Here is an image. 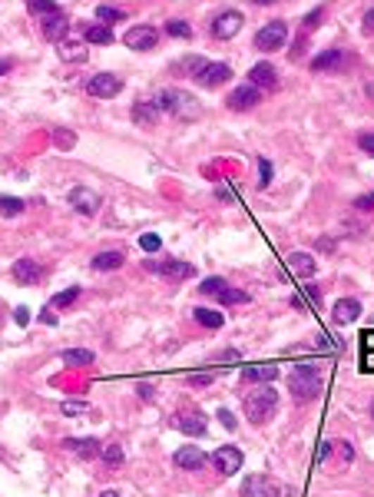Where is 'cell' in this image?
Masks as SVG:
<instances>
[{"mask_svg":"<svg viewBox=\"0 0 374 497\" xmlns=\"http://www.w3.org/2000/svg\"><path fill=\"white\" fill-rule=\"evenodd\" d=\"M288 388H292L295 401H315L325 388V375H321L318 365H295L292 378H288Z\"/></svg>","mask_w":374,"mask_h":497,"instance_id":"obj_1","label":"cell"},{"mask_svg":"<svg viewBox=\"0 0 374 497\" xmlns=\"http://www.w3.org/2000/svg\"><path fill=\"white\" fill-rule=\"evenodd\" d=\"M156 103H159V109L163 113H173L176 119H196L199 116V103L192 100V93H186V90H159L156 93Z\"/></svg>","mask_w":374,"mask_h":497,"instance_id":"obj_2","label":"cell"},{"mask_svg":"<svg viewBox=\"0 0 374 497\" xmlns=\"http://www.w3.org/2000/svg\"><path fill=\"white\" fill-rule=\"evenodd\" d=\"M275 408H278L275 388H258L245 398V418H249L252 424H265L272 414H275Z\"/></svg>","mask_w":374,"mask_h":497,"instance_id":"obj_3","label":"cell"},{"mask_svg":"<svg viewBox=\"0 0 374 497\" xmlns=\"http://www.w3.org/2000/svg\"><path fill=\"white\" fill-rule=\"evenodd\" d=\"M288 40V27L282 20H272V23H265L262 30L255 33V47L262 50V54H275V50H282Z\"/></svg>","mask_w":374,"mask_h":497,"instance_id":"obj_4","label":"cell"},{"mask_svg":"<svg viewBox=\"0 0 374 497\" xmlns=\"http://www.w3.org/2000/svg\"><path fill=\"white\" fill-rule=\"evenodd\" d=\"M351 64H354V54H348V50H325V54H318L311 60V70L315 73H338V70H348Z\"/></svg>","mask_w":374,"mask_h":497,"instance_id":"obj_5","label":"cell"},{"mask_svg":"<svg viewBox=\"0 0 374 497\" xmlns=\"http://www.w3.org/2000/svg\"><path fill=\"white\" fill-rule=\"evenodd\" d=\"M242 23H245V17L239 11H222L216 20H212V37L216 40H232L235 33L242 30Z\"/></svg>","mask_w":374,"mask_h":497,"instance_id":"obj_6","label":"cell"},{"mask_svg":"<svg viewBox=\"0 0 374 497\" xmlns=\"http://www.w3.org/2000/svg\"><path fill=\"white\" fill-rule=\"evenodd\" d=\"M146 269H149V272H156V275H163V279H169V282H182V279H192V275H196V269H192L189 262H179V259L149 262Z\"/></svg>","mask_w":374,"mask_h":497,"instance_id":"obj_7","label":"cell"},{"mask_svg":"<svg viewBox=\"0 0 374 497\" xmlns=\"http://www.w3.org/2000/svg\"><path fill=\"white\" fill-rule=\"evenodd\" d=\"M212 465H216V471H219L222 477L239 474V467H242V451H239L235 444H225V448H219V451L212 454Z\"/></svg>","mask_w":374,"mask_h":497,"instance_id":"obj_8","label":"cell"},{"mask_svg":"<svg viewBox=\"0 0 374 497\" xmlns=\"http://www.w3.org/2000/svg\"><path fill=\"white\" fill-rule=\"evenodd\" d=\"M120 90H123V80H120V76H113V73H96L87 83V93H89V97H96V100L120 97Z\"/></svg>","mask_w":374,"mask_h":497,"instance_id":"obj_9","label":"cell"},{"mask_svg":"<svg viewBox=\"0 0 374 497\" xmlns=\"http://www.w3.org/2000/svg\"><path fill=\"white\" fill-rule=\"evenodd\" d=\"M173 421H176V428L182 434H196V438L206 434V414H202L199 408H179Z\"/></svg>","mask_w":374,"mask_h":497,"instance_id":"obj_10","label":"cell"},{"mask_svg":"<svg viewBox=\"0 0 374 497\" xmlns=\"http://www.w3.org/2000/svg\"><path fill=\"white\" fill-rule=\"evenodd\" d=\"M229 76H232L229 64L209 60V64H206V66H202V70L196 73V83H199V87H206V90H212V87H219V83H229Z\"/></svg>","mask_w":374,"mask_h":497,"instance_id":"obj_11","label":"cell"},{"mask_svg":"<svg viewBox=\"0 0 374 497\" xmlns=\"http://www.w3.org/2000/svg\"><path fill=\"white\" fill-rule=\"evenodd\" d=\"M11 275L20 285H40L44 282V269H40V262H33V259H17L11 265Z\"/></svg>","mask_w":374,"mask_h":497,"instance_id":"obj_12","label":"cell"},{"mask_svg":"<svg viewBox=\"0 0 374 497\" xmlns=\"http://www.w3.org/2000/svg\"><path fill=\"white\" fill-rule=\"evenodd\" d=\"M156 44H159V30L149 27V23H139V27H132L126 33V47L130 50H153Z\"/></svg>","mask_w":374,"mask_h":497,"instance_id":"obj_13","label":"cell"},{"mask_svg":"<svg viewBox=\"0 0 374 497\" xmlns=\"http://www.w3.org/2000/svg\"><path fill=\"white\" fill-rule=\"evenodd\" d=\"M242 497H278V484L265 474H252V477H245Z\"/></svg>","mask_w":374,"mask_h":497,"instance_id":"obj_14","label":"cell"},{"mask_svg":"<svg viewBox=\"0 0 374 497\" xmlns=\"http://www.w3.org/2000/svg\"><path fill=\"white\" fill-rule=\"evenodd\" d=\"M159 116H163V109H159V103H156V100H139V103L132 107V123H136V126L153 130L156 123H159Z\"/></svg>","mask_w":374,"mask_h":497,"instance_id":"obj_15","label":"cell"},{"mask_svg":"<svg viewBox=\"0 0 374 497\" xmlns=\"http://www.w3.org/2000/svg\"><path fill=\"white\" fill-rule=\"evenodd\" d=\"M258 100H262V93L249 83V87H235L229 93V109H235V113H245V109L258 107Z\"/></svg>","mask_w":374,"mask_h":497,"instance_id":"obj_16","label":"cell"},{"mask_svg":"<svg viewBox=\"0 0 374 497\" xmlns=\"http://www.w3.org/2000/svg\"><path fill=\"white\" fill-rule=\"evenodd\" d=\"M249 83H252L258 93L262 90H275L278 87V73L272 64H255L252 70H249Z\"/></svg>","mask_w":374,"mask_h":497,"instance_id":"obj_17","label":"cell"},{"mask_svg":"<svg viewBox=\"0 0 374 497\" xmlns=\"http://www.w3.org/2000/svg\"><path fill=\"white\" fill-rule=\"evenodd\" d=\"M70 203H73V209L77 212H83V216H93L99 209V196L93 193V189H87V186H77V189H70Z\"/></svg>","mask_w":374,"mask_h":497,"instance_id":"obj_18","label":"cell"},{"mask_svg":"<svg viewBox=\"0 0 374 497\" xmlns=\"http://www.w3.org/2000/svg\"><path fill=\"white\" fill-rule=\"evenodd\" d=\"M56 50H60V60H66V64H83V60H89L87 40H63Z\"/></svg>","mask_w":374,"mask_h":497,"instance_id":"obj_19","label":"cell"},{"mask_svg":"<svg viewBox=\"0 0 374 497\" xmlns=\"http://www.w3.org/2000/svg\"><path fill=\"white\" fill-rule=\"evenodd\" d=\"M66 27H70V20H66V13H56V17H46L44 20V37L50 40V44H63V40H70L66 37Z\"/></svg>","mask_w":374,"mask_h":497,"instance_id":"obj_20","label":"cell"},{"mask_svg":"<svg viewBox=\"0 0 374 497\" xmlns=\"http://www.w3.org/2000/svg\"><path fill=\"white\" fill-rule=\"evenodd\" d=\"M176 467H182V471H199V467L206 465V454L199 451V448H192V444H186V448H179L176 451Z\"/></svg>","mask_w":374,"mask_h":497,"instance_id":"obj_21","label":"cell"},{"mask_svg":"<svg viewBox=\"0 0 374 497\" xmlns=\"http://www.w3.org/2000/svg\"><path fill=\"white\" fill-rule=\"evenodd\" d=\"M242 378L245 381H275L278 378V365L275 361H265V365H242Z\"/></svg>","mask_w":374,"mask_h":497,"instance_id":"obj_22","label":"cell"},{"mask_svg":"<svg viewBox=\"0 0 374 497\" xmlns=\"http://www.w3.org/2000/svg\"><path fill=\"white\" fill-rule=\"evenodd\" d=\"M331 315H335V322L338 325H351L354 318L361 315V302H358V299H338Z\"/></svg>","mask_w":374,"mask_h":497,"instance_id":"obj_23","label":"cell"},{"mask_svg":"<svg viewBox=\"0 0 374 497\" xmlns=\"http://www.w3.org/2000/svg\"><path fill=\"white\" fill-rule=\"evenodd\" d=\"M63 448L66 451H73L77 457H83V461H89V457H96L99 454V444L93 441V438H66Z\"/></svg>","mask_w":374,"mask_h":497,"instance_id":"obj_24","label":"cell"},{"mask_svg":"<svg viewBox=\"0 0 374 497\" xmlns=\"http://www.w3.org/2000/svg\"><path fill=\"white\" fill-rule=\"evenodd\" d=\"M288 269L295 272L298 279H308V275H315V259L308 252H292L288 256Z\"/></svg>","mask_w":374,"mask_h":497,"instance_id":"obj_25","label":"cell"},{"mask_svg":"<svg viewBox=\"0 0 374 497\" xmlns=\"http://www.w3.org/2000/svg\"><path fill=\"white\" fill-rule=\"evenodd\" d=\"M83 40H87V44H110L113 27H106V23H89L87 30H83Z\"/></svg>","mask_w":374,"mask_h":497,"instance_id":"obj_26","label":"cell"},{"mask_svg":"<svg viewBox=\"0 0 374 497\" xmlns=\"http://www.w3.org/2000/svg\"><path fill=\"white\" fill-rule=\"evenodd\" d=\"M123 265V252H99L93 256V272H113Z\"/></svg>","mask_w":374,"mask_h":497,"instance_id":"obj_27","label":"cell"},{"mask_svg":"<svg viewBox=\"0 0 374 497\" xmlns=\"http://www.w3.org/2000/svg\"><path fill=\"white\" fill-rule=\"evenodd\" d=\"M27 11L33 13V17H56V13H60V4H54V0H30V4H27Z\"/></svg>","mask_w":374,"mask_h":497,"instance_id":"obj_28","label":"cell"},{"mask_svg":"<svg viewBox=\"0 0 374 497\" xmlns=\"http://www.w3.org/2000/svg\"><path fill=\"white\" fill-rule=\"evenodd\" d=\"M50 136H54V146H56V150H63V152L77 146V133H73V130H54Z\"/></svg>","mask_w":374,"mask_h":497,"instance_id":"obj_29","label":"cell"},{"mask_svg":"<svg viewBox=\"0 0 374 497\" xmlns=\"http://www.w3.org/2000/svg\"><path fill=\"white\" fill-rule=\"evenodd\" d=\"M63 361L66 365H89V361H93V352H87V348H70V352H63Z\"/></svg>","mask_w":374,"mask_h":497,"instance_id":"obj_30","label":"cell"},{"mask_svg":"<svg viewBox=\"0 0 374 497\" xmlns=\"http://www.w3.org/2000/svg\"><path fill=\"white\" fill-rule=\"evenodd\" d=\"M182 60H186V64H179L176 70H179V73H189V76H192V80H196V73H199V70H202V66L209 64L206 56H182Z\"/></svg>","mask_w":374,"mask_h":497,"instance_id":"obj_31","label":"cell"},{"mask_svg":"<svg viewBox=\"0 0 374 497\" xmlns=\"http://www.w3.org/2000/svg\"><path fill=\"white\" fill-rule=\"evenodd\" d=\"M192 315H196V322L206 325V328H219V325H222V315L212 312V309H196Z\"/></svg>","mask_w":374,"mask_h":497,"instance_id":"obj_32","label":"cell"},{"mask_svg":"<svg viewBox=\"0 0 374 497\" xmlns=\"http://www.w3.org/2000/svg\"><path fill=\"white\" fill-rule=\"evenodd\" d=\"M96 17H99V23H106V27H110V23H116V20L123 17V11H116L113 4H99V7H96Z\"/></svg>","mask_w":374,"mask_h":497,"instance_id":"obj_33","label":"cell"},{"mask_svg":"<svg viewBox=\"0 0 374 497\" xmlns=\"http://www.w3.org/2000/svg\"><path fill=\"white\" fill-rule=\"evenodd\" d=\"M77 295H80L77 285H73V289H66V292H60V295H54V299H50V312H54V309H66V305H73Z\"/></svg>","mask_w":374,"mask_h":497,"instance_id":"obj_34","label":"cell"},{"mask_svg":"<svg viewBox=\"0 0 374 497\" xmlns=\"http://www.w3.org/2000/svg\"><path fill=\"white\" fill-rule=\"evenodd\" d=\"M103 461H106L110 467H120L123 461H126V457H123V448H120V444H106V448H103Z\"/></svg>","mask_w":374,"mask_h":497,"instance_id":"obj_35","label":"cell"},{"mask_svg":"<svg viewBox=\"0 0 374 497\" xmlns=\"http://www.w3.org/2000/svg\"><path fill=\"white\" fill-rule=\"evenodd\" d=\"M0 212H4V219H7V216H20V212H23V203H20V199H13V196H4V203H0Z\"/></svg>","mask_w":374,"mask_h":497,"instance_id":"obj_36","label":"cell"},{"mask_svg":"<svg viewBox=\"0 0 374 497\" xmlns=\"http://www.w3.org/2000/svg\"><path fill=\"white\" fill-rule=\"evenodd\" d=\"M219 302L222 305H242V302H249V292H242V289H225V292L219 295Z\"/></svg>","mask_w":374,"mask_h":497,"instance_id":"obj_37","label":"cell"},{"mask_svg":"<svg viewBox=\"0 0 374 497\" xmlns=\"http://www.w3.org/2000/svg\"><path fill=\"white\" fill-rule=\"evenodd\" d=\"M199 289H202V295H222L225 289H229V282L225 279H206Z\"/></svg>","mask_w":374,"mask_h":497,"instance_id":"obj_38","label":"cell"},{"mask_svg":"<svg viewBox=\"0 0 374 497\" xmlns=\"http://www.w3.org/2000/svg\"><path fill=\"white\" fill-rule=\"evenodd\" d=\"M166 33H173V37H179V40H189V37H192V30H189L186 20H169L166 23Z\"/></svg>","mask_w":374,"mask_h":497,"instance_id":"obj_39","label":"cell"},{"mask_svg":"<svg viewBox=\"0 0 374 497\" xmlns=\"http://www.w3.org/2000/svg\"><path fill=\"white\" fill-rule=\"evenodd\" d=\"M60 408H63V414L77 418V414H87L89 405H87V401H66V405H60Z\"/></svg>","mask_w":374,"mask_h":497,"instance_id":"obj_40","label":"cell"},{"mask_svg":"<svg viewBox=\"0 0 374 497\" xmlns=\"http://www.w3.org/2000/svg\"><path fill=\"white\" fill-rule=\"evenodd\" d=\"M335 451L342 454V461H344V465H351V461H354V448H351V444H348V441H335Z\"/></svg>","mask_w":374,"mask_h":497,"instance_id":"obj_41","label":"cell"},{"mask_svg":"<svg viewBox=\"0 0 374 497\" xmlns=\"http://www.w3.org/2000/svg\"><path fill=\"white\" fill-rule=\"evenodd\" d=\"M139 246H143L146 252H159V246H163V242H159V236H153V232H146V236L139 239Z\"/></svg>","mask_w":374,"mask_h":497,"instance_id":"obj_42","label":"cell"},{"mask_svg":"<svg viewBox=\"0 0 374 497\" xmlns=\"http://www.w3.org/2000/svg\"><path fill=\"white\" fill-rule=\"evenodd\" d=\"M358 146H361V152L374 156V133H361V136H358Z\"/></svg>","mask_w":374,"mask_h":497,"instance_id":"obj_43","label":"cell"},{"mask_svg":"<svg viewBox=\"0 0 374 497\" xmlns=\"http://www.w3.org/2000/svg\"><path fill=\"white\" fill-rule=\"evenodd\" d=\"M331 451H335V444H328V441L318 444V457H315V465H325V461L331 457Z\"/></svg>","mask_w":374,"mask_h":497,"instance_id":"obj_44","label":"cell"},{"mask_svg":"<svg viewBox=\"0 0 374 497\" xmlns=\"http://www.w3.org/2000/svg\"><path fill=\"white\" fill-rule=\"evenodd\" d=\"M361 27H364V33H368V37H374V7H368V13H364Z\"/></svg>","mask_w":374,"mask_h":497,"instance_id":"obj_45","label":"cell"},{"mask_svg":"<svg viewBox=\"0 0 374 497\" xmlns=\"http://www.w3.org/2000/svg\"><path fill=\"white\" fill-rule=\"evenodd\" d=\"M354 205H358V209H371V205H374V193H371V196H364V199H358Z\"/></svg>","mask_w":374,"mask_h":497,"instance_id":"obj_46","label":"cell"},{"mask_svg":"<svg viewBox=\"0 0 374 497\" xmlns=\"http://www.w3.org/2000/svg\"><path fill=\"white\" fill-rule=\"evenodd\" d=\"M258 166H262V186H265V183H268V169H272V166H268V162H265V160L258 162Z\"/></svg>","mask_w":374,"mask_h":497,"instance_id":"obj_47","label":"cell"},{"mask_svg":"<svg viewBox=\"0 0 374 497\" xmlns=\"http://www.w3.org/2000/svg\"><path fill=\"white\" fill-rule=\"evenodd\" d=\"M364 368H368V371H374V355L364 358Z\"/></svg>","mask_w":374,"mask_h":497,"instance_id":"obj_48","label":"cell"},{"mask_svg":"<svg viewBox=\"0 0 374 497\" xmlns=\"http://www.w3.org/2000/svg\"><path fill=\"white\" fill-rule=\"evenodd\" d=\"M99 497H120V494H116V491H103V494H99Z\"/></svg>","mask_w":374,"mask_h":497,"instance_id":"obj_49","label":"cell"},{"mask_svg":"<svg viewBox=\"0 0 374 497\" xmlns=\"http://www.w3.org/2000/svg\"><path fill=\"white\" fill-rule=\"evenodd\" d=\"M371 418H374V405H371Z\"/></svg>","mask_w":374,"mask_h":497,"instance_id":"obj_50","label":"cell"}]
</instances>
